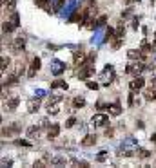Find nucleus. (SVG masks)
Here are the masks:
<instances>
[{"instance_id": "obj_42", "label": "nucleus", "mask_w": 156, "mask_h": 168, "mask_svg": "<svg viewBox=\"0 0 156 168\" xmlns=\"http://www.w3.org/2000/svg\"><path fill=\"white\" fill-rule=\"evenodd\" d=\"M133 2H136V0H125V4H133Z\"/></svg>"}, {"instance_id": "obj_2", "label": "nucleus", "mask_w": 156, "mask_h": 168, "mask_svg": "<svg viewBox=\"0 0 156 168\" xmlns=\"http://www.w3.org/2000/svg\"><path fill=\"white\" fill-rule=\"evenodd\" d=\"M144 69H145V65L142 63V60H136V62L129 63L125 71H127L129 74H133V76H140V74L144 73Z\"/></svg>"}, {"instance_id": "obj_11", "label": "nucleus", "mask_w": 156, "mask_h": 168, "mask_svg": "<svg viewBox=\"0 0 156 168\" xmlns=\"http://www.w3.org/2000/svg\"><path fill=\"white\" fill-rule=\"evenodd\" d=\"M94 143H96V134H87L82 139V147H93Z\"/></svg>"}, {"instance_id": "obj_31", "label": "nucleus", "mask_w": 156, "mask_h": 168, "mask_svg": "<svg viewBox=\"0 0 156 168\" xmlns=\"http://www.w3.org/2000/svg\"><path fill=\"white\" fill-rule=\"evenodd\" d=\"M11 22L15 24V27H18V24H20V16H18L17 13H13V16H11Z\"/></svg>"}, {"instance_id": "obj_12", "label": "nucleus", "mask_w": 156, "mask_h": 168, "mask_svg": "<svg viewBox=\"0 0 156 168\" xmlns=\"http://www.w3.org/2000/svg\"><path fill=\"white\" fill-rule=\"evenodd\" d=\"M144 98H145L147 101H154V99H156V85L147 89L145 92H144Z\"/></svg>"}, {"instance_id": "obj_16", "label": "nucleus", "mask_w": 156, "mask_h": 168, "mask_svg": "<svg viewBox=\"0 0 156 168\" xmlns=\"http://www.w3.org/2000/svg\"><path fill=\"white\" fill-rule=\"evenodd\" d=\"M38 134H40V128H38V126H29V128H27V137H29V139L38 137Z\"/></svg>"}, {"instance_id": "obj_1", "label": "nucleus", "mask_w": 156, "mask_h": 168, "mask_svg": "<svg viewBox=\"0 0 156 168\" xmlns=\"http://www.w3.org/2000/svg\"><path fill=\"white\" fill-rule=\"evenodd\" d=\"M93 74H94V67L91 63L83 62L82 65H80V71H78V80H87V78L93 76Z\"/></svg>"}, {"instance_id": "obj_44", "label": "nucleus", "mask_w": 156, "mask_h": 168, "mask_svg": "<svg viewBox=\"0 0 156 168\" xmlns=\"http://www.w3.org/2000/svg\"><path fill=\"white\" fill-rule=\"evenodd\" d=\"M6 2H7V0H2V6H6Z\"/></svg>"}, {"instance_id": "obj_21", "label": "nucleus", "mask_w": 156, "mask_h": 168, "mask_svg": "<svg viewBox=\"0 0 156 168\" xmlns=\"http://www.w3.org/2000/svg\"><path fill=\"white\" fill-rule=\"evenodd\" d=\"M62 99H64L62 96L54 94V96H51V98H49V101H47V105H56V103H60Z\"/></svg>"}, {"instance_id": "obj_34", "label": "nucleus", "mask_w": 156, "mask_h": 168, "mask_svg": "<svg viewBox=\"0 0 156 168\" xmlns=\"http://www.w3.org/2000/svg\"><path fill=\"white\" fill-rule=\"evenodd\" d=\"M107 157H109V154H107V152H102V154L96 156V161H105Z\"/></svg>"}, {"instance_id": "obj_33", "label": "nucleus", "mask_w": 156, "mask_h": 168, "mask_svg": "<svg viewBox=\"0 0 156 168\" xmlns=\"http://www.w3.org/2000/svg\"><path fill=\"white\" fill-rule=\"evenodd\" d=\"M74 123H76V119H74V117H69V119L65 121V128H71V126H74Z\"/></svg>"}, {"instance_id": "obj_20", "label": "nucleus", "mask_w": 156, "mask_h": 168, "mask_svg": "<svg viewBox=\"0 0 156 168\" xmlns=\"http://www.w3.org/2000/svg\"><path fill=\"white\" fill-rule=\"evenodd\" d=\"M124 34H125L124 22H120V24H118V27H116V38H124Z\"/></svg>"}, {"instance_id": "obj_10", "label": "nucleus", "mask_w": 156, "mask_h": 168, "mask_svg": "<svg viewBox=\"0 0 156 168\" xmlns=\"http://www.w3.org/2000/svg\"><path fill=\"white\" fill-rule=\"evenodd\" d=\"M60 134V125H51V126H47V139H54V137Z\"/></svg>"}, {"instance_id": "obj_26", "label": "nucleus", "mask_w": 156, "mask_h": 168, "mask_svg": "<svg viewBox=\"0 0 156 168\" xmlns=\"http://www.w3.org/2000/svg\"><path fill=\"white\" fill-rule=\"evenodd\" d=\"M9 65H11V60L4 56V58H2V67H0V69H2V73H6V69H7Z\"/></svg>"}, {"instance_id": "obj_30", "label": "nucleus", "mask_w": 156, "mask_h": 168, "mask_svg": "<svg viewBox=\"0 0 156 168\" xmlns=\"http://www.w3.org/2000/svg\"><path fill=\"white\" fill-rule=\"evenodd\" d=\"M15 143H17L18 147H31V143H29V141H26V139H17Z\"/></svg>"}, {"instance_id": "obj_43", "label": "nucleus", "mask_w": 156, "mask_h": 168, "mask_svg": "<svg viewBox=\"0 0 156 168\" xmlns=\"http://www.w3.org/2000/svg\"><path fill=\"white\" fill-rule=\"evenodd\" d=\"M153 40H154V47H156V33H154V36H153Z\"/></svg>"}, {"instance_id": "obj_23", "label": "nucleus", "mask_w": 156, "mask_h": 168, "mask_svg": "<svg viewBox=\"0 0 156 168\" xmlns=\"http://www.w3.org/2000/svg\"><path fill=\"white\" fill-rule=\"evenodd\" d=\"M138 157H142V159L151 157V152H149V150H145V148H140V150H138Z\"/></svg>"}, {"instance_id": "obj_4", "label": "nucleus", "mask_w": 156, "mask_h": 168, "mask_svg": "<svg viewBox=\"0 0 156 168\" xmlns=\"http://www.w3.org/2000/svg\"><path fill=\"white\" fill-rule=\"evenodd\" d=\"M93 125H98V126L109 125V116H105V114H94L93 116Z\"/></svg>"}, {"instance_id": "obj_38", "label": "nucleus", "mask_w": 156, "mask_h": 168, "mask_svg": "<svg viewBox=\"0 0 156 168\" xmlns=\"http://www.w3.org/2000/svg\"><path fill=\"white\" fill-rule=\"evenodd\" d=\"M74 165H78V166H82V168H87V166H89V163H87V161H76Z\"/></svg>"}, {"instance_id": "obj_24", "label": "nucleus", "mask_w": 156, "mask_h": 168, "mask_svg": "<svg viewBox=\"0 0 156 168\" xmlns=\"http://www.w3.org/2000/svg\"><path fill=\"white\" fill-rule=\"evenodd\" d=\"M24 69H26V67H24L22 63H17V65H15V71H13V74L20 76V74H24Z\"/></svg>"}, {"instance_id": "obj_22", "label": "nucleus", "mask_w": 156, "mask_h": 168, "mask_svg": "<svg viewBox=\"0 0 156 168\" xmlns=\"http://www.w3.org/2000/svg\"><path fill=\"white\" fill-rule=\"evenodd\" d=\"M15 29V24L11 20H7V22H4V33H11Z\"/></svg>"}, {"instance_id": "obj_7", "label": "nucleus", "mask_w": 156, "mask_h": 168, "mask_svg": "<svg viewBox=\"0 0 156 168\" xmlns=\"http://www.w3.org/2000/svg\"><path fill=\"white\" fill-rule=\"evenodd\" d=\"M40 67H42V60L38 58V56H35V58L31 60V71L27 73V76H29V78H33V76H35V73H36Z\"/></svg>"}, {"instance_id": "obj_25", "label": "nucleus", "mask_w": 156, "mask_h": 168, "mask_svg": "<svg viewBox=\"0 0 156 168\" xmlns=\"http://www.w3.org/2000/svg\"><path fill=\"white\" fill-rule=\"evenodd\" d=\"M47 112H49V114H58V112H60V107L58 105H47Z\"/></svg>"}, {"instance_id": "obj_19", "label": "nucleus", "mask_w": 156, "mask_h": 168, "mask_svg": "<svg viewBox=\"0 0 156 168\" xmlns=\"http://www.w3.org/2000/svg\"><path fill=\"white\" fill-rule=\"evenodd\" d=\"M73 105H74V108H82V107H85V99L82 96H76L73 99Z\"/></svg>"}, {"instance_id": "obj_3", "label": "nucleus", "mask_w": 156, "mask_h": 168, "mask_svg": "<svg viewBox=\"0 0 156 168\" xmlns=\"http://www.w3.org/2000/svg\"><path fill=\"white\" fill-rule=\"evenodd\" d=\"M144 85H145V80H144L142 76H135V80H131V83H129V89L136 92V91L144 89Z\"/></svg>"}, {"instance_id": "obj_6", "label": "nucleus", "mask_w": 156, "mask_h": 168, "mask_svg": "<svg viewBox=\"0 0 156 168\" xmlns=\"http://www.w3.org/2000/svg\"><path fill=\"white\" fill-rule=\"evenodd\" d=\"M127 58L129 60H145V53L144 51H136V49H129L127 51Z\"/></svg>"}, {"instance_id": "obj_5", "label": "nucleus", "mask_w": 156, "mask_h": 168, "mask_svg": "<svg viewBox=\"0 0 156 168\" xmlns=\"http://www.w3.org/2000/svg\"><path fill=\"white\" fill-rule=\"evenodd\" d=\"M24 47H26V42H24V38H15L13 43H11V49H13V53L20 54L24 51Z\"/></svg>"}, {"instance_id": "obj_40", "label": "nucleus", "mask_w": 156, "mask_h": 168, "mask_svg": "<svg viewBox=\"0 0 156 168\" xmlns=\"http://www.w3.org/2000/svg\"><path fill=\"white\" fill-rule=\"evenodd\" d=\"M113 134H115V130H113V128H107V130H105V137H111Z\"/></svg>"}, {"instance_id": "obj_35", "label": "nucleus", "mask_w": 156, "mask_h": 168, "mask_svg": "<svg viewBox=\"0 0 156 168\" xmlns=\"http://www.w3.org/2000/svg\"><path fill=\"white\" fill-rule=\"evenodd\" d=\"M131 15H133V9H131V7H129V9H125L124 13H122V18H129V16H131Z\"/></svg>"}, {"instance_id": "obj_32", "label": "nucleus", "mask_w": 156, "mask_h": 168, "mask_svg": "<svg viewBox=\"0 0 156 168\" xmlns=\"http://www.w3.org/2000/svg\"><path fill=\"white\" fill-rule=\"evenodd\" d=\"M151 49H153V47H151V43H147V42H142V51H144V53H149V51H151Z\"/></svg>"}, {"instance_id": "obj_29", "label": "nucleus", "mask_w": 156, "mask_h": 168, "mask_svg": "<svg viewBox=\"0 0 156 168\" xmlns=\"http://www.w3.org/2000/svg\"><path fill=\"white\" fill-rule=\"evenodd\" d=\"M87 24H85V27H87V29H94V27H96V25H98V24H94V20L93 18H87Z\"/></svg>"}, {"instance_id": "obj_17", "label": "nucleus", "mask_w": 156, "mask_h": 168, "mask_svg": "<svg viewBox=\"0 0 156 168\" xmlns=\"http://www.w3.org/2000/svg\"><path fill=\"white\" fill-rule=\"evenodd\" d=\"M51 89H64V91H67V83L64 80H54L51 83Z\"/></svg>"}, {"instance_id": "obj_9", "label": "nucleus", "mask_w": 156, "mask_h": 168, "mask_svg": "<svg viewBox=\"0 0 156 168\" xmlns=\"http://www.w3.org/2000/svg\"><path fill=\"white\" fill-rule=\"evenodd\" d=\"M83 58H85V53H83L82 49H78V51H74V54H73V63L76 67H80L83 63Z\"/></svg>"}, {"instance_id": "obj_36", "label": "nucleus", "mask_w": 156, "mask_h": 168, "mask_svg": "<svg viewBox=\"0 0 156 168\" xmlns=\"http://www.w3.org/2000/svg\"><path fill=\"white\" fill-rule=\"evenodd\" d=\"M87 89H91V91H96V89H98V83H96V82H87Z\"/></svg>"}, {"instance_id": "obj_13", "label": "nucleus", "mask_w": 156, "mask_h": 168, "mask_svg": "<svg viewBox=\"0 0 156 168\" xmlns=\"http://www.w3.org/2000/svg\"><path fill=\"white\" fill-rule=\"evenodd\" d=\"M107 108H109V114H113V116H120V114H122V105H120L118 101H115L113 105H109Z\"/></svg>"}, {"instance_id": "obj_18", "label": "nucleus", "mask_w": 156, "mask_h": 168, "mask_svg": "<svg viewBox=\"0 0 156 168\" xmlns=\"http://www.w3.org/2000/svg\"><path fill=\"white\" fill-rule=\"evenodd\" d=\"M17 105H18V98H13V99H9V101L6 103V110L13 112V110L17 108Z\"/></svg>"}, {"instance_id": "obj_15", "label": "nucleus", "mask_w": 156, "mask_h": 168, "mask_svg": "<svg viewBox=\"0 0 156 168\" xmlns=\"http://www.w3.org/2000/svg\"><path fill=\"white\" fill-rule=\"evenodd\" d=\"M116 38V29H113V27H109V29H107V31H105V42H113V40H115Z\"/></svg>"}, {"instance_id": "obj_28", "label": "nucleus", "mask_w": 156, "mask_h": 168, "mask_svg": "<svg viewBox=\"0 0 156 168\" xmlns=\"http://www.w3.org/2000/svg\"><path fill=\"white\" fill-rule=\"evenodd\" d=\"M96 24H98L100 27H102V25H105V24H107V15H102V16H98Z\"/></svg>"}, {"instance_id": "obj_37", "label": "nucleus", "mask_w": 156, "mask_h": 168, "mask_svg": "<svg viewBox=\"0 0 156 168\" xmlns=\"http://www.w3.org/2000/svg\"><path fill=\"white\" fill-rule=\"evenodd\" d=\"M15 7H17V2H15V0H9V2H7V9L15 11Z\"/></svg>"}, {"instance_id": "obj_27", "label": "nucleus", "mask_w": 156, "mask_h": 168, "mask_svg": "<svg viewBox=\"0 0 156 168\" xmlns=\"http://www.w3.org/2000/svg\"><path fill=\"white\" fill-rule=\"evenodd\" d=\"M65 163H67L65 157H53L51 159V165H65Z\"/></svg>"}, {"instance_id": "obj_45", "label": "nucleus", "mask_w": 156, "mask_h": 168, "mask_svg": "<svg viewBox=\"0 0 156 168\" xmlns=\"http://www.w3.org/2000/svg\"><path fill=\"white\" fill-rule=\"evenodd\" d=\"M154 165H156V161H154Z\"/></svg>"}, {"instance_id": "obj_14", "label": "nucleus", "mask_w": 156, "mask_h": 168, "mask_svg": "<svg viewBox=\"0 0 156 168\" xmlns=\"http://www.w3.org/2000/svg\"><path fill=\"white\" fill-rule=\"evenodd\" d=\"M64 69H65V67H64V65H62L60 62H54V63H53L51 73L54 74V76H58V74H62V73H64Z\"/></svg>"}, {"instance_id": "obj_41", "label": "nucleus", "mask_w": 156, "mask_h": 168, "mask_svg": "<svg viewBox=\"0 0 156 168\" xmlns=\"http://www.w3.org/2000/svg\"><path fill=\"white\" fill-rule=\"evenodd\" d=\"M2 166H11V159H2Z\"/></svg>"}, {"instance_id": "obj_39", "label": "nucleus", "mask_w": 156, "mask_h": 168, "mask_svg": "<svg viewBox=\"0 0 156 168\" xmlns=\"http://www.w3.org/2000/svg\"><path fill=\"white\" fill-rule=\"evenodd\" d=\"M35 2H36L40 7H47V0H35Z\"/></svg>"}, {"instance_id": "obj_8", "label": "nucleus", "mask_w": 156, "mask_h": 168, "mask_svg": "<svg viewBox=\"0 0 156 168\" xmlns=\"http://www.w3.org/2000/svg\"><path fill=\"white\" fill-rule=\"evenodd\" d=\"M38 108H40V99H38V98H33V99L27 101V110H29L31 114L38 112Z\"/></svg>"}]
</instances>
